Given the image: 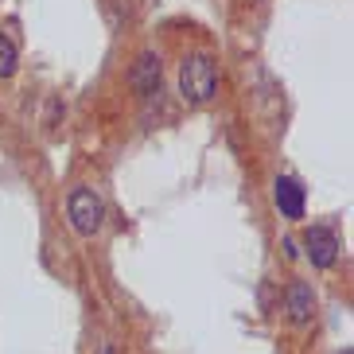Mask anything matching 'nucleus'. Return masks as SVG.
Masks as SVG:
<instances>
[{
	"mask_svg": "<svg viewBox=\"0 0 354 354\" xmlns=\"http://www.w3.org/2000/svg\"><path fill=\"white\" fill-rule=\"evenodd\" d=\"M179 90L187 102H210L218 90V71L210 55H191L187 63L179 66Z\"/></svg>",
	"mask_w": 354,
	"mask_h": 354,
	"instance_id": "nucleus-1",
	"label": "nucleus"
},
{
	"mask_svg": "<svg viewBox=\"0 0 354 354\" xmlns=\"http://www.w3.org/2000/svg\"><path fill=\"white\" fill-rule=\"evenodd\" d=\"M66 214H71V226L90 238V234H97L102 222H105V203L90 187H74L71 198H66Z\"/></svg>",
	"mask_w": 354,
	"mask_h": 354,
	"instance_id": "nucleus-2",
	"label": "nucleus"
},
{
	"mask_svg": "<svg viewBox=\"0 0 354 354\" xmlns=\"http://www.w3.org/2000/svg\"><path fill=\"white\" fill-rule=\"evenodd\" d=\"M304 245H308L312 265H319V269L335 265V257H339V238H335V230H327V226H308Z\"/></svg>",
	"mask_w": 354,
	"mask_h": 354,
	"instance_id": "nucleus-3",
	"label": "nucleus"
},
{
	"mask_svg": "<svg viewBox=\"0 0 354 354\" xmlns=\"http://www.w3.org/2000/svg\"><path fill=\"white\" fill-rule=\"evenodd\" d=\"M133 90L136 94H156L160 90V59L152 51H145L140 59H136V66H133Z\"/></svg>",
	"mask_w": 354,
	"mask_h": 354,
	"instance_id": "nucleus-4",
	"label": "nucleus"
},
{
	"mask_svg": "<svg viewBox=\"0 0 354 354\" xmlns=\"http://www.w3.org/2000/svg\"><path fill=\"white\" fill-rule=\"evenodd\" d=\"M277 207L284 218H304V187L292 176L277 179Z\"/></svg>",
	"mask_w": 354,
	"mask_h": 354,
	"instance_id": "nucleus-5",
	"label": "nucleus"
},
{
	"mask_svg": "<svg viewBox=\"0 0 354 354\" xmlns=\"http://www.w3.org/2000/svg\"><path fill=\"white\" fill-rule=\"evenodd\" d=\"M284 304H288V315L296 323H304V319H312V312H315V296H312V288L308 284H292L288 288V296H284Z\"/></svg>",
	"mask_w": 354,
	"mask_h": 354,
	"instance_id": "nucleus-6",
	"label": "nucleus"
},
{
	"mask_svg": "<svg viewBox=\"0 0 354 354\" xmlns=\"http://www.w3.org/2000/svg\"><path fill=\"white\" fill-rule=\"evenodd\" d=\"M16 63H20V55H16V43L8 35L0 32V78H12L16 74Z\"/></svg>",
	"mask_w": 354,
	"mask_h": 354,
	"instance_id": "nucleus-7",
	"label": "nucleus"
},
{
	"mask_svg": "<svg viewBox=\"0 0 354 354\" xmlns=\"http://www.w3.org/2000/svg\"><path fill=\"white\" fill-rule=\"evenodd\" d=\"M343 354H354V351H351V346H346V351H343Z\"/></svg>",
	"mask_w": 354,
	"mask_h": 354,
	"instance_id": "nucleus-8",
	"label": "nucleus"
}]
</instances>
